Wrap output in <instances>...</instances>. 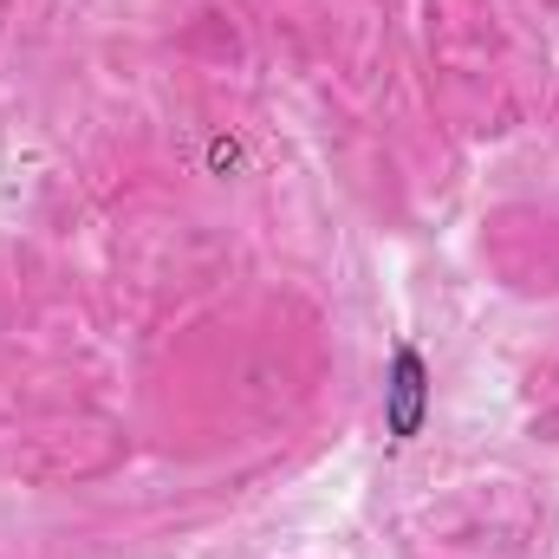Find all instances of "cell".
Wrapping results in <instances>:
<instances>
[{"label": "cell", "instance_id": "1", "mask_svg": "<svg viewBox=\"0 0 559 559\" xmlns=\"http://www.w3.org/2000/svg\"><path fill=\"white\" fill-rule=\"evenodd\" d=\"M423 423V358L417 352H397V371H391V436H417Z\"/></svg>", "mask_w": 559, "mask_h": 559}]
</instances>
